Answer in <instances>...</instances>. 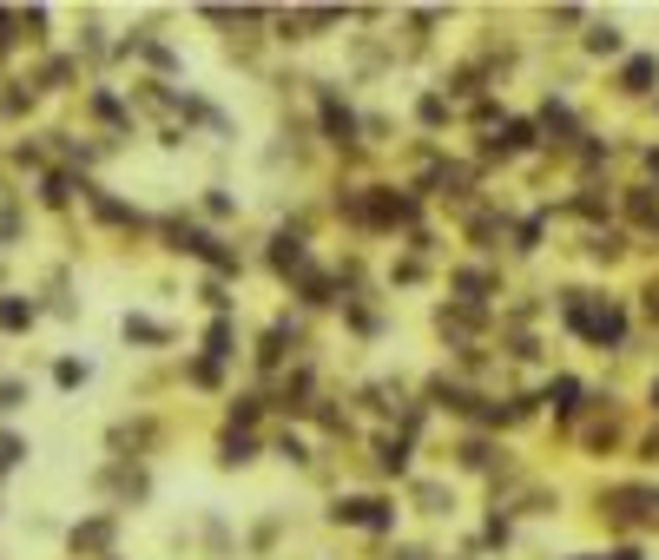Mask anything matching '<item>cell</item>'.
Here are the masks:
<instances>
[{"mask_svg":"<svg viewBox=\"0 0 659 560\" xmlns=\"http://www.w3.org/2000/svg\"><path fill=\"white\" fill-rule=\"evenodd\" d=\"M336 521H350V528H369V534H383V528H396V515H390V501H336Z\"/></svg>","mask_w":659,"mask_h":560,"instance_id":"1","label":"cell"},{"mask_svg":"<svg viewBox=\"0 0 659 560\" xmlns=\"http://www.w3.org/2000/svg\"><path fill=\"white\" fill-rule=\"evenodd\" d=\"M653 79H659V60H653V54H639V60H627V93H647Z\"/></svg>","mask_w":659,"mask_h":560,"instance_id":"2","label":"cell"},{"mask_svg":"<svg viewBox=\"0 0 659 560\" xmlns=\"http://www.w3.org/2000/svg\"><path fill=\"white\" fill-rule=\"evenodd\" d=\"M33 324V303H21V297H0V330H27Z\"/></svg>","mask_w":659,"mask_h":560,"instance_id":"3","label":"cell"},{"mask_svg":"<svg viewBox=\"0 0 659 560\" xmlns=\"http://www.w3.org/2000/svg\"><path fill=\"white\" fill-rule=\"evenodd\" d=\"M324 126H330V139H336V145H343V139H350V132H357V126H350V112H343V106H336V99H330V93H324Z\"/></svg>","mask_w":659,"mask_h":560,"instance_id":"4","label":"cell"},{"mask_svg":"<svg viewBox=\"0 0 659 560\" xmlns=\"http://www.w3.org/2000/svg\"><path fill=\"white\" fill-rule=\"evenodd\" d=\"M573 396H581V383H573V376H561V383L548 389V402H554V409H561V416L573 409Z\"/></svg>","mask_w":659,"mask_h":560,"instance_id":"5","label":"cell"},{"mask_svg":"<svg viewBox=\"0 0 659 560\" xmlns=\"http://www.w3.org/2000/svg\"><path fill=\"white\" fill-rule=\"evenodd\" d=\"M587 46H594V54H620V27H594V33H587Z\"/></svg>","mask_w":659,"mask_h":560,"instance_id":"6","label":"cell"},{"mask_svg":"<svg viewBox=\"0 0 659 560\" xmlns=\"http://www.w3.org/2000/svg\"><path fill=\"white\" fill-rule=\"evenodd\" d=\"M126 336H139V343H165V330L145 324V317H126Z\"/></svg>","mask_w":659,"mask_h":560,"instance_id":"7","label":"cell"},{"mask_svg":"<svg viewBox=\"0 0 659 560\" xmlns=\"http://www.w3.org/2000/svg\"><path fill=\"white\" fill-rule=\"evenodd\" d=\"M238 462H251V442L244 435H225V468H238Z\"/></svg>","mask_w":659,"mask_h":560,"instance_id":"8","label":"cell"},{"mask_svg":"<svg viewBox=\"0 0 659 560\" xmlns=\"http://www.w3.org/2000/svg\"><path fill=\"white\" fill-rule=\"evenodd\" d=\"M534 145V126H528V119H515V126H508V152H528Z\"/></svg>","mask_w":659,"mask_h":560,"instance_id":"9","label":"cell"},{"mask_svg":"<svg viewBox=\"0 0 659 560\" xmlns=\"http://www.w3.org/2000/svg\"><path fill=\"white\" fill-rule=\"evenodd\" d=\"M211 356H231V324H211Z\"/></svg>","mask_w":659,"mask_h":560,"instance_id":"10","label":"cell"},{"mask_svg":"<svg viewBox=\"0 0 659 560\" xmlns=\"http://www.w3.org/2000/svg\"><path fill=\"white\" fill-rule=\"evenodd\" d=\"M13 462H21V442L7 435V442H0V468H13Z\"/></svg>","mask_w":659,"mask_h":560,"instance_id":"11","label":"cell"},{"mask_svg":"<svg viewBox=\"0 0 659 560\" xmlns=\"http://www.w3.org/2000/svg\"><path fill=\"white\" fill-rule=\"evenodd\" d=\"M653 402H659V383H653Z\"/></svg>","mask_w":659,"mask_h":560,"instance_id":"12","label":"cell"},{"mask_svg":"<svg viewBox=\"0 0 659 560\" xmlns=\"http://www.w3.org/2000/svg\"><path fill=\"white\" fill-rule=\"evenodd\" d=\"M581 560H594V554H581Z\"/></svg>","mask_w":659,"mask_h":560,"instance_id":"13","label":"cell"}]
</instances>
